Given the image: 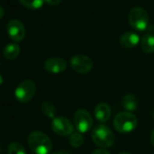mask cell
I'll list each match as a JSON object with an SVG mask.
<instances>
[{
    "label": "cell",
    "instance_id": "obj_2",
    "mask_svg": "<svg viewBox=\"0 0 154 154\" xmlns=\"http://www.w3.org/2000/svg\"><path fill=\"white\" fill-rule=\"evenodd\" d=\"M92 140L99 147L109 148L115 142V135L105 124L96 125L92 131Z\"/></svg>",
    "mask_w": 154,
    "mask_h": 154
},
{
    "label": "cell",
    "instance_id": "obj_27",
    "mask_svg": "<svg viewBox=\"0 0 154 154\" xmlns=\"http://www.w3.org/2000/svg\"><path fill=\"white\" fill-rule=\"evenodd\" d=\"M153 117H154V112H153Z\"/></svg>",
    "mask_w": 154,
    "mask_h": 154
},
{
    "label": "cell",
    "instance_id": "obj_1",
    "mask_svg": "<svg viewBox=\"0 0 154 154\" xmlns=\"http://www.w3.org/2000/svg\"><path fill=\"white\" fill-rule=\"evenodd\" d=\"M28 145L35 154H48L52 150L53 143L50 138L42 131H33L28 136Z\"/></svg>",
    "mask_w": 154,
    "mask_h": 154
},
{
    "label": "cell",
    "instance_id": "obj_10",
    "mask_svg": "<svg viewBox=\"0 0 154 154\" xmlns=\"http://www.w3.org/2000/svg\"><path fill=\"white\" fill-rule=\"evenodd\" d=\"M45 69L51 73H60L66 70L67 63L63 58L61 57H52L45 62Z\"/></svg>",
    "mask_w": 154,
    "mask_h": 154
},
{
    "label": "cell",
    "instance_id": "obj_20",
    "mask_svg": "<svg viewBox=\"0 0 154 154\" xmlns=\"http://www.w3.org/2000/svg\"><path fill=\"white\" fill-rule=\"evenodd\" d=\"M45 2H46L50 6H58L61 4L62 0H45Z\"/></svg>",
    "mask_w": 154,
    "mask_h": 154
},
{
    "label": "cell",
    "instance_id": "obj_15",
    "mask_svg": "<svg viewBox=\"0 0 154 154\" xmlns=\"http://www.w3.org/2000/svg\"><path fill=\"white\" fill-rule=\"evenodd\" d=\"M4 56L8 60L16 59L20 54V46L17 44H8L3 50Z\"/></svg>",
    "mask_w": 154,
    "mask_h": 154
},
{
    "label": "cell",
    "instance_id": "obj_9",
    "mask_svg": "<svg viewBox=\"0 0 154 154\" xmlns=\"http://www.w3.org/2000/svg\"><path fill=\"white\" fill-rule=\"evenodd\" d=\"M8 33L13 41L21 42L26 36V28L21 21L12 19L8 24Z\"/></svg>",
    "mask_w": 154,
    "mask_h": 154
},
{
    "label": "cell",
    "instance_id": "obj_12",
    "mask_svg": "<svg viewBox=\"0 0 154 154\" xmlns=\"http://www.w3.org/2000/svg\"><path fill=\"white\" fill-rule=\"evenodd\" d=\"M94 116L96 120L102 123L109 121L111 117V108L105 103H98L94 108Z\"/></svg>",
    "mask_w": 154,
    "mask_h": 154
},
{
    "label": "cell",
    "instance_id": "obj_3",
    "mask_svg": "<svg viewBox=\"0 0 154 154\" xmlns=\"http://www.w3.org/2000/svg\"><path fill=\"white\" fill-rule=\"evenodd\" d=\"M138 125L137 117L130 112L118 113L113 120V126L120 133H129L135 130Z\"/></svg>",
    "mask_w": 154,
    "mask_h": 154
},
{
    "label": "cell",
    "instance_id": "obj_21",
    "mask_svg": "<svg viewBox=\"0 0 154 154\" xmlns=\"http://www.w3.org/2000/svg\"><path fill=\"white\" fill-rule=\"evenodd\" d=\"M92 154H110V153H109V151H107L106 149H98L94 150Z\"/></svg>",
    "mask_w": 154,
    "mask_h": 154
},
{
    "label": "cell",
    "instance_id": "obj_24",
    "mask_svg": "<svg viewBox=\"0 0 154 154\" xmlns=\"http://www.w3.org/2000/svg\"><path fill=\"white\" fill-rule=\"evenodd\" d=\"M4 15H5V11H4L3 8L0 6V19H1L4 17Z\"/></svg>",
    "mask_w": 154,
    "mask_h": 154
},
{
    "label": "cell",
    "instance_id": "obj_19",
    "mask_svg": "<svg viewBox=\"0 0 154 154\" xmlns=\"http://www.w3.org/2000/svg\"><path fill=\"white\" fill-rule=\"evenodd\" d=\"M8 154H26V151L21 143L12 142L8 147Z\"/></svg>",
    "mask_w": 154,
    "mask_h": 154
},
{
    "label": "cell",
    "instance_id": "obj_25",
    "mask_svg": "<svg viewBox=\"0 0 154 154\" xmlns=\"http://www.w3.org/2000/svg\"><path fill=\"white\" fill-rule=\"evenodd\" d=\"M3 84V77L1 76V74H0V85H1Z\"/></svg>",
    "mask_w": 154,
    "mask_h": 154
},
{
    "label": "cell",
    "instance_id": "obj_26",
    "mask_svg": "<svg viewBox=\"0 0 154 154\" xmlns=\"http://www.w3.org/2000/svg\"><path fill=\"white\" fill-rule=\"evenodd\" d=\"M119 154H131V153H129V152H120Z\"/></svg>",
    "mask_w": 154,
    "mask_h": 154
},
{
    "label": "cell",
    "instance_id": "obj_22",
    "mask_svg": "<svg viewBox=\"0 0 154 154\" xmlns=\"http://www.w3.org/2000/svg\"><path fill=\"white\" fill-rule=\"evenodd\" d=\"M51 154H71L69 151H66V150H59V151H55V152H53Z\"/></svg>",
    "mask_w": 154,
    "mask_h": 154
},
{
    "label": "cell",
    "instance_id": "obj_6",
    "mask_svg": "<svg viewBox=\"0 0 154 154\" xmlns=\"http://www.w3.org/2000/svg\"><path fill=\"white\" fill-rule=\"evenodd\" d=\"M74 125L79 132L85 133L89 131L94 125V120L91 114L85 109H80L74 113Z\"/></svg>",
    "mask_w": 154,
    "mask_h": 154
},
{
    "label": "cell",
    "instance_id": "obj_7",
    "mask_svg": "<svg viewBox=\"0 0 154 154\" xmlns=\"http://www.w3.org/2000/svg\"><path fill=\"white\" fill-rule=\"evenodd\" d=\"M72 69L78 73H88L93 69V61L90 57L85 54H76L70 60Z\"/></svg>",
    "mask_w": 154,
    "mask_h": 154
},
{
    "label": "cell",
    "instance_id": "obj_17",
    "mask_svg": "<svg viewBox=\"0 0 154 154\" xmlns=\"http://www.w3.org/2000/svg\"><path fill=\"white\" fill-rule=\"evenodd\" d=\"M69 142L71 146L73 148H79L84 143V137L81 132L79 131H73L69 138Z\"/></svg>",
    "mask_w": 154,
    "mask_h": 154
},
{
    "label": "cell",
    "instance_id": "obj_14",
    "mask_svg": "<svg viewBox=\"0 0 154 154\" xmlns=\"http://www.w3.org/2000/svg\"><path fill=\"white\" fill-rule=\"evenodd\" d=\"M122 107L126 110V112H135L138 109V101L136 97L132 94H127L122 98Z\"/></svg>",
    "mask_w": 154,
    "mask_h": 154
},
{
    "label": "cell",
    "instance_id": "obj_13",
    "mask_svg": "<svg viewBox=\"0 0 154 154\" xmlns=\"http://www.w3.org/2000/svg\"><path fill=\"white\" fill-rule=\"evenodd\" d=\"M140 46L143 52L152 54L154 52V35L150 33L145 34L140 40Z\"/></svg>",
    "mask_w": 154,
    "mask_h": 154
},
{
    "label": "cell",
    "instance_id": "obj_11",
    "mask_svg": "<svg viewBox=\"0 0 154 154\" xmlns=\"http://www.w3.org/2000/svg\"><path fill=\"white\" fill-rule=\"evenodd\" d=\"M140 36L137 33L128 31L123 33L120 37L121 45L125 48H133L135 47L140 42Z\"/></svg>",
    "mask_w": 154,
    "mask_h": 154
},
{
    "label": "cell",
    "instance_id": "obj_5",
    "mask_svg": "<svg viewBox=\"0 0 154 154\" xmlns=\"http://www.w3.org/2000/svg\"><path fill=\"white\" fill-rule=\"evenodd\" d=\"M36 91V85L32 80H25L20 83L15 91V96L17 100L22 103L30 102Z\"/></svg>",
    "mask_w": 154,
    "mask_h": 154
},
{
    "label": "cell",
    "instance_id": "obj_4",
    "mask_svg": "<svg viewBox=\"0 0 154 154\" xmlns=\"http://www.w3.org/2000/svg\"><path fill=\"white\" fill-rule=\"evenodd\" d=\"M149 17L147 11L142 8H133L129 14V23L137 31H145L149 26Z\"/></svg>",
    "mask_w": 154,
    "mask_h": 154
},
{
    "label": "cell",
    "instance_id": "obj_8",
    "mask_svg": "<svg viewBox=\"0 0 154 154\" xmlns=\"http://www.w3.org/2000/svg\"><path fill=\"white\" fill-rule=\"evenodd\" d=\"M51 127L56 134L61 136H68L73 132V126L72 122L63 116H57L54 118Z\"/></svg>",
    "mask_w": 154,
    "mask_h": 154
},
{
    "label": "cell",
    "instance_id": "obj_23",
    "mask_svg": "<svg viewBox=\"0 0 154 154\" xmlns=\"http://www.w3.org/2000/svg\"><path fill=\"white\" fill-rule=\"evenodd\" d=\"M150 142H151V145L154 147V130L152 131V132L150 134Z\"/></svg>",
    "mask_w": 154,
    "mask_h": 154
},
{
    "label": "cell",
    "instance_id": "obj_16",
    "mask_svg": "<svg viewBox=\"0 0 154 154\" xmlns=\"http://www.w3.org/2000/svg\"><path fill=\"white\" fill-rule=\"evenodd\" d=\"M41 110L43 112V113L51 119L55 118V113H56V109L54 107V105L50 103V102H44L41 105Z\"/></svg>",
    "mask_w": 154,
    "mask_h": 154
},
{
    "label": "cell",
    "instance_id": "obj_18",
    "mask_svg": "<svg viewBox=\"0 0 154 154\" xmlns=\"http://www.w3.org/2000/svg\"><path fill=\"white\" fill-rule=\"evenodd\" d=\"M18 1L26 8L38 9L43 7L45 0H18Z\"/></svg>",
    "mask_w": 154,
    "mask_h": 154
}]
</instances>
